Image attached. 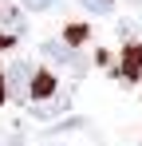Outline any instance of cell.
<instances>
[{"instance_id": "obj_4", "label": "cell", "mask_w": 142, "mask_h": 146, "mask_svg": "<svg viewBox=\"0 0 142 146\" xmlns=\"http://www.w3.org/2000/svg\"><path fill=\"white\" fill-rule=\"evenodd\" d=\"M118 75H122V79H142V48L138 44H126V48H122Z\"/></svg>"}, {"instance_id": "obj_5", "label": "cell", "mask_w": 142, "mask_h": 146, "mask_svg": "<svg viewBox=\"0 0 142 146\" xmlns=\"http://www.w3.org/2000/svg\"><path fill=\"white\" fill-rule=\"evenodd\" d=\"M67 107H71L67 91H59V95L44 99V103H32V115H36V119H55V115H59V111H67Z\"/></svg>"}, {"instance_id": "obj_10", "label": "cell", "mask_w": 142, "mask_h": 146, "mask_svg": "<svg viewBox=\"0 0 142 146\" xmlns=\"http://www.w3.org/2000/svg\"><path fill=\"white\" fill-rule=\"evenodd\" d=\"M8 99V79H4V71H0V103Z\"/></svg>"}, {"instance_id": "obj_11", "label": "cell", "mask_w": 142, "mask_h": 146, "mask_svg": "<svg viewBox=\"0 0 142 146\" xmlns=\"http://www.w3.org/2000/svg\"><path fill=\"white\" fill-rule=\"evenodd\" d=\"M12 44H16V40H12V36H4V32H0V51H4V48H12Z\"/></svg>"}, {"instance_id": "obj_9", "label": "cell", "mask_w": 142, "mask_h": 146, "mask_svg": "<svg viewBox=\"0 0 142 146\" xmlns=\"http://www.w3.org/2000/svg\"><path fill=\"white\" fill-rule=\"evenodd\" d=\"M20 4L28 8V12H47V8H51L55 0H20Z\"/></svg>"}, {"instance_id": "obj_2", "label": "cell", "mask_w": 142, "mask_h": 146, "mask_svg": "<svg viewBox=\"0 0 142 146\" xmlns=\"http://www.w3.org/2000/svg\"><path fill=\"white\" fill-rule=\"evenodd\" d=\"M8 99H28V91H32V79H36V67L28 63V59H16L12 67H8Z\"/></svg>"}, {"instance_id": "obj_7", "label": "cell", "mask_w": 142, "mask_h": 146, "mask_svg": "<svg viewBox=\"0 0 142 146\" xmlns=\"http://www.w3.org/2000/svg\"><path fill=\"white\" fill-rule=\"evenodd\" d=\"M111 4H115V0H79V8H83V12H91V16H107V12H111Z\"/></svg>"}, {"instance_id": "obj_8", "label": "cell", "mask_w": 142, "mask_h": 146, "mask_svg": "<svg viewBox=\"0 0 142 146\" xmlns=\"http://www.w3.org/2000/svg\"><path fill=\"white\" fill-rule=\"evenodd\" d=\"M63 40H67L71 48H79V44H83V40H87V28H79V24H71V28H67V36H63Z\"/></svg>"}, {"instance_id": "obj_12", "label": "cell", "mask_w": 142, "mask_h": 146, "mask_svg": "<svg viewBox=\"0 0 142 146\" xmlns=\"http://www.w3.org/2000/svg\"><path fill=\"white\" fill-rule=\"evenodd\" d=\"M40 146H63V142H55V138H47V142H40Z\"/></svg>"}, {"instance_id": "obj_3", "label": "cell", "mask_w": 142, "mask_h": 146, "mask_svg": "<svg viewBox=\"0 0 142 146\" xmlns=\"http://www.w3.org/2000/svg\"><path fill=\"white\" fill-rule=\"evenodd\" d=\"M0 32H4V36H12V40H20L24 32H28L24 12L16 8V4H0Z\"/></svg>"}, {"instance_id": "obj_13", "label": "cell", "mask_w": 142, "mask_h": 146, "mask_svg": "<svg viewBox=\"0 0 142 146\" xmlns=\"http://www.w3.org/2000/svg\"><path fill=\"white\" fill-rule=\"evenodd\" d=\"M130 4H142V0H130Z\"/></svg>"}, {"instance_id": "obj_6", "label": "cell", "mask_w": 142, "mask_h": 146, "mask_svg": "<svg viewBox=\"0 0 142 146\" xmlns=\"http://www.w3.org/2000/svg\"><path fill=\"white\" fill-rule=\"evenodd\" d=\"M55 75L51 71H36V79H32V91H28V99H36V103H44V99H51L55 95Z\"/></svg>"}, {"instance_id": "obj_1", "label": "cell", "mask_w": 142, "mask_h": 146, "mask_svg": "<svg viewBox=\"0 0 142 146\" xmlns=\"http://www.w3.org/2000/svg\"><path fill=\"white\" fill-rule=\"evenodd\" d=\"M44 59L59 63V67H71L75 75L83 71V67H87V55H83L79 48H71L67 40H47V44H44Z\"/></svg>"}]
</instances>
